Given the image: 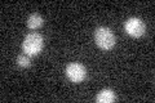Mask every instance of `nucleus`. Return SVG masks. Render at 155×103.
Returning a JSON list of instances; mask_svg holds the SVG:
<instances>
[{"mask_svg":"<svg viewBox=\"0 0 155 103\" xmlns=\"http://www.w3.org/2000/svg\"><path fill=\"white\" fill-rule=\"evenodd\" d=\"M17 63H18V66H21V67H28L31 61L27 54H21L17 57Z\"/></svg>","mask_w":155,"mask_h":103,"instance_id":"obj_7","label":"nucleus"},{"mask_svg":"<svg viewBox=\"0 0 155 103\" xmlns=\"http://www.w3.org/2000/svg\"><path fill=\"white\" fill-rule=\"evenodd\" d=\"M43 47H44V39L38 32H31L28 35H26V37L23 39V43H22L23 52L27 56L39 54L43 50Z\"/></svg>","mask_w":155,"mask_h":103,"instance_id":"obj_1","label":"nucleus"},{"mask_svg":"<svg viewBox=\"0 0 155 103\" xmlns=\"http://www.w3.org/2000/svg\"><path fill=\"white\" fill-rule=\"evenodd\" d=\"M43 22H44V19H43L40 14L34 13L27 19V26H28V28H31V30H36V28L43 26Z\"/></svg>","mask_w":155,"mask_h":103,"instance_id":"obj_6","label":"nucleus"},{"mask_svg":"<svg viewBox=\"0 0 155 103\" xmlns=\"http://www.w3.org/2000/svg\"><path fill=\"white\" fill-rule=\"evenodd\" d=\"M66 75L72 82H81L87 76V70L80 63H70L66 67Z\"/></svg>","mask_w":155,"mask_h":103,"instance_id":"obj_3","label":"nucleus"},{"mask_svg":"<svg viewBox=\"0 0 155 103\" xmlns=\"http://www.w3.org/2000/svg\"><path fill=\"white\" fill-rule=\"evenodd\" d=\"M94 40H96L97 47L104 49V50H109V49H111L115 45V36L113 31L109 27H105V26L96 28Z\"/></svg>","mask_w":155,"mask_h":103,"instance_id":"obj_2","label":"nucleus"},{"mask_svg":"<svg viewBox=\"0 0 155 103\" xmlns=\"http://www.w3.org/2000/svg\"><path fill=\"white\" fill-rule=\"evenodd\" d=\"M124 28H125V32L133 37H140L145 34V23L140 18H136V17L129 18L125 22Z\"/></svg>","mask_w":155,"mask_h":103,"instance_id":"obj_4","label":"nucleus"},{"mask_svg":"<svg viewBox=\"0 0 155 103\" xmlns=\"http://www.w3.org/2000/svg\"><path fill=\"white\" fill-rule=\"evenodd\" d=\"M96 101L100 103H111L115 101V93L111 89H104L97 94Z\"/></svg>","mask_w":155,"mask_h":103,"instance_id":"obj_5","label":"nucleus"}]
</instances>
